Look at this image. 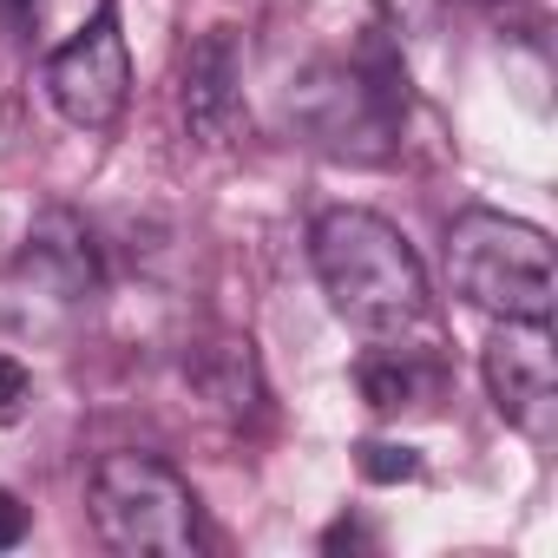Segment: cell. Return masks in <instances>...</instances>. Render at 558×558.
Returning a JSON list of instances; mask_svg holds the SVG:
<instances>
[{
  "mask_svg": "<svg viewBox=\"0 0 558 558\" xmlns=\"http://www.w3.org/2000/svg\"><path fill=\"white\" fill-rule=\"evenodd\" d=\"M310 263L329 310L368 342H401L408 329L427 323V269L388 217L362 204L323 210L310 230Z\"/></svg>",
  "mask_w": 558,
  "mask_h": 558,
  "instance_id": "1",
  "label": "cell"
},
{
  "mask_svg": "<svg viewBox=\"0 0 558 558\" xmlns=\"http://www.w3.org/2000/svg\"><path fill=\"white\" fill-rule=\"evenodd\" d=\"M447 283L466 310L493 323H545L558 303V276H551V243L538 223L506 217V210H460L447 223Z\"/></svg>",
  "mask_w": 558,
  "mask_h": 558,
  "instance_id": "2",
  "label": "cell"
},
{
  "mask_svg": "<svg viewBox=\"0 0 558 558\" xmlns=\"http://www.w3.org/2000/svg\"><path fill=\"white\" fill-rule=\"evenodd\" d=\"M93 525L112 551L132 558H191L204 545L191 480L158 453H106L86 480Z\"/></svg>",
  "mask_w": 558,
  "mask_h": 558,
  "instance_id": "3",
  "label": "cell"
},
{
  "mask_svg": "<svg viewBox=\"0 0 558 558\" xmlns=\"http://www.w3.org/2000/svg\"><path fill=\"white\" fill-rule=\"evenodd\" d=\"M40 86L53 99V112L73 125V132H112L125 119V99H132V53H125V34H119V8H106L66 40L47 53L40 66Z\"/></svg>",
  "mask_w": 558,
  "mask_h": 558,
  "instance_id": "4",
  "label": "cell"
},
{
  "mask_svg": "<svg viewBox=\"0 0 558 558\" xmlns=\"http://www.w3.org/2000/svg\"><path fill=\"white\" fill-rule=\"evenodd\" d=\"M480 375H486V395L512 434H525L538 447L558 434V355H551L545 323H493Z\"/></svg>",
  "mask_w": 558,
  "mask_h": 558,
  "instance_id": "5",
  "label": "cell"
},
{
  "mask_svg": "<svg viewBox=\"0 0 558 558\" xmlns=\"http://www.w3.org/2000/svg\"><path fill=\"white\" fill-rule=\"evenodd\" d=\"M178 106H184V125H191L204 145H230V138L250 125V106H243V66H236L230 34H204V40L184 53Z\"/></svg>",
  "mask_w": 558,
  "mask_h": 558,
  "instance_id": "6",
  "label": "cell"
},
{
  "mask_svg": "<svg viewBox=\"0 0 558 558\" xmlns=\"http://www.w3.org/2000/svg\"><path fill=\"white\" fill-rule=\"evenodd\" d=\"M21 263L40 276V283L60 296V303H80L93 283H99V269H93V236L66 217V210H53V217H40L34 230H27V250H21Z\"/></svg>",
  "mask_w": 558,
  "mask_h": 558,
  "instance_id": "7",
  "label": "cell"
},
{
  "mask_svg": "<svg viewBox=\"0 0 558 558\" xmlns=\"http://www.w3.org/2000/svg\"><path fill=\"white\" fill-rule=\"evenodd\" d=\"M355 381H362V395H368L375 414H401V408H421V401L434 395V368H427L414 349H401V342H375V349L362 355Z\"/></svg>",
  "mask_w": 558,
  "mask_h": 558,
  "instance_id": "8",
  "label": "cell"
},
{
  "mask_svg": "<svg viewBox=\"0 0 558 558\" xmlns=\"http://www.w3.org/2000/svg\"><path fill=\"white\" fill-rule=\"evenodd\" d=\"M355 466H362V480H375V486L421 480V453H414V447H395V440H362V447H355Z\"/></svg>",
  "mask_w": 558,
  "mask_h": 558,
  "instance_id": "9",
  "label": "cell"
},
{
  "mask_svg": "<svg viewBox=\"0 0 558 558\" xmlns=\"http://www.w3.org/2000/svg\"><path fill=\"white\" fill-rule=\"evenodd\" d=\"M27 401H34V375H27L14 355H0V427L21 421V414H27Z\"/></svg>",
  "mask_w": 558,
  "mask_h": 558,
  "instance_id": "10",
  "label": "cell"
},
{
  "mask_svg": "<svg viewBox=\"0 0 558 558\" xmlns=\"http://www.w3.org/2000/svg\"><path fill=\"white\" fill-rule=\"evenodd\" d=\"M27 538V506L8 493V486H0V551H8V545H21Z\"/></svg>",
  "mask_w": 558,
  "mask_h": 558,
  "instance_id": "11",
  "label": "cell"
},
{
  "mask_svg": "<svg viewBox=\"0 0 558 558\" xmlns=\"http://www.w3.org/2000/svg\"><path fill=\"white\" fill-rule=\"evenodd\" d=\"M27 8H34V0H14V14H27Z\"/></svg>",
  "mask_w": 558,
  "mask_h": 558,
  "instance_id": "12",
  "label": "cell"
}]
</instances>
